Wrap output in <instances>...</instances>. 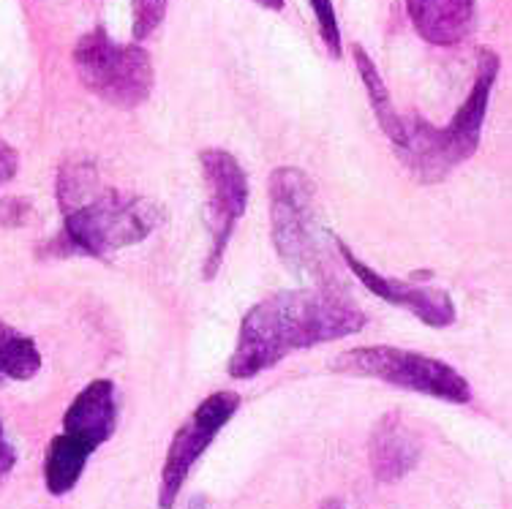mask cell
I'll return each instance as SVG.
<instances>
[{"instance_id": "11", "label": "cell", "mask_w": 512, "mask_h": 509, "mask_svg": "<svg viewBox=\"0 0 512 509\" xmlns=\"http://www.w3.org/2000/svg\"><path fill=\"white\" fill-rule=\"evenodd\" d=\"M406 11L414 30L428 44L455 47L461 44L474 25V0H406Z\"/></svg>"}, {"instance_id": "16", "label": "cell", "mask_w": 512, "mask_h": 509, "mask_svg": "<svg viewBox=\"0 0 512 509\" xmlns=\"http://www.w3.org/2000/svg\"><path fill=\"white\" fill-rule=\"evenodd\" d=\"M311 9H314L316 25H319V36L325 41L327 52L333 58H341V28H338V17H335L333 0H311Z\"/></svg>"}, {"instance_id": "21", "label": "cell", "mask_w": 512, "mask_h": 509, "mask_svg": "<svg viewBox=\"0 0 512 509\" xmlns=\"http://www.w3.org/2000/svg\"><path fill=\"white\" fill-rule=\"evenodd\" d=\"M322 509H346V507L338 499H330V501H325V507Z\"/></svg>"}, {"instance_id": "10", "label": "cell", "mask_w": 512, "mask_h": 509, "mask_svg": "<svg viewBox=\"0 0 512 509\" xmlns=\"http://www.w3.org/2000/svg\"><path fill=\"white\" fill-rule=\"evenodd\" d=\"M115 425H118V401H115V384L109 379L90 382L71 401L69 412L63 417V433L85 441L93 450H99L104 441H109Z\"/></svg>"}, {"instance_id": "2", "label": "cell", "mask_w": 512, "mask_h": 509, "mask_svg": "<svg viewBox=\"0 0 512 509\" xmlns=\"http://www.w3.org/2000/svg\"><path fill=\"white\" fill-rule=\"evenodd\" d=\"M58 202L66 221L63 240L74 254H115L142 243L161 224V210L153 202L101 186L90 164L60 169Z\"/></svg>"}, {"instance_id": "5", "label": "cell", "mask_w": 512, "mask_h": 509, "mask_svg": "<svg viewBox=\"0 0 512 509\" xmlns=\"http://www.w3.org/2000/svg\"><path fill=\"white\" fill-rule=\"evenodd\" d=\"M74 69L82 85L112 107L134 109L153 93L156 71L137 44H118L107 30H90L74 47Z\"/></svg>"}, {"instance_id": "4", "label": "cell", "mask_w": 512, "mask_h": 509, "mask_svg": "<svg viewBox=\"0 0 512 509\" xmlns=\"http://www.w3.org/2000/svg\"><path fill=\"white\" fill-rule=\"evenodd\" d=\"M270 194V232L281 262L300 278H322L325 243L316 216L314 183L303 169L278 167L267 183Z\"/></svg>"}, {"instance_id": "20", "label": "cell", "mask_w": 512, "mask_h": 509, "mask_svg": "<svg viewBox=\"0 0 512 509\" xmlns=\"http://www.w3.org/2000/svg\"><path fill=\"white\" fill-rule=\"evenodd\" d=\"M254 3L267 11H281L286 6V0H254Z\"/></svg>"}, {"instance_id": "3", "label": "cell", "mask_w": 512, "mask_h": 509, "mask_svg": "<svg viewBox=\"0 0 512 509\" xmlns=\"http://www.w3.org/2000/svg\"><path fill=\"white\" fill-rule=\"evenodd\" d=\"M496 74H499V55L491 49H483L472 90L461 109L455 112V118L450 120V126L436 128L425 120L404 118V134L393 147L404 161V167L412 169L417 180L439 183L458 164L477 153Z\"/></svg>"}, {"instance_id": "19", "label": "cell", "mask_w": 512, "mask_h": 509, "mask_svg": "<svg viewBox=\"0 0 512 509\" xmlns=\"http://www.w3.org/2000/svg\"><path fill=\"white\" fill-rule=\"evenodd\" d=\"M14 463H17V452H14V447H11L9 439H6L3 422H0V480L14 469Z\"/></svg>"}, {"instance_id": "17", "label": "cell", "mask_w": 512, "mask_h": 509, "mask_svg": "<svg viewBox=\"0 0 512 509\" xmlns=\"http://www.w3.org/2000/svg\"><path fill=\"white\" fill-rule=\"evenodd\" d=\"M134 11V39H148L167 14V0H131Z\"/></svg>"}, {"instance_id": "8", "label": "cell", "mask_w": 512, "mask_h": 509, "mask_svg": "<svg viewBox=\"0 0 512 509\" xmlns=\"http://www.w3.org/2000/svg\"><path fill=\"white\" fill-rule=\"evenodd\" d=\"M240 409V395L237 392H213L210 398L199 403L197 412L191 414L175 439L169 444L167 461L161 469V485H158V507L172 509L178 501V493L186 482L188 471L202 458V452L213 444L218 431L227 425Z\"/></svg>"}, {"instance_id": "7", "label": "cell", "mask_w": 512, "mask_h": 509, "mask_svg": "<svg viewBox=\"0 0 512 509\" xmlns=\"http://www.w3.org/2000/svg\"><path fill=\"white\" fill-rule=\"evenodd\" d=\"M199 167L205 180V221L210 232V251H207L202 275L210 281L221 270L229 240L235 235L240 218L246 216L248 177L240 161L221 147L202 150Z\"/></svg>"}, {"instance_id": "12", "label": "cell", "mask_w": 512, "mask_h": 509, "mask_svg": "<svg viewBox=\"0 0 512 509\" xmlns=\"http://www.w3.org/2000/svg\"><path fill=\"white\" fill-rule=\"evenodd\" d=\"M420 461V441L398 414H387L371 436V469L376 480L395 482L406 477Z\"/></svg>"}, {"instance_id": "14", "label": "cell", "mask_w": 512, "mask_h": 509, "mask_svg": "<svg viewBox=\"0 0 512 509\" xmlns=\"http://www.w3.org/2000/svg\"><path fill=\"white\" fill-rule=\"evenodd\" d=\"M352 55H355V66L357 71H360V79H363L365 90H368V98H371L376 120H379V126H382V131L387 134V139L395 145V142L401 139V134H404V118L395 112L393 101H390V90L384 85V79L382 74H379V69L374 66V60L368 58V52H365L360 44H355V47H352Z\"/></svg>"}, {"instance_id": "18", "label": "cell", "mask_w": 512, "mask_h": 509, "mask_svg": "<svg viewBox=\"0 0 512 509\" xmlns=\"http://www.w3.org/2000/svg\"><path fill=\"white\" fill-rule=\"evenodd\" d=\"M17 169H20V156H17V150L0 139V186H6L9 180H14Z\"/></svg>"}, {"instance_id": "9", "label": "cell", "mask_w": 512, "mask_h": 509, "mask_svg": "<svg viewBox=\"0 0 512 509\" xmlns=\"http://www.w3.org/2000/svg\"><path fill=\"white\" fill-rule=\"evenodd\" d=\"M338 254L346 262V267L357 275V281L374 292L376 297H382L387 303L406 308L409 314H414L428 327H450L455 322V303L450 292L444 289H431V286H417V284H404V281H395L390 275L376 273L374 267H368L355 256V251L346 243H341L338 237H333Z\"/></svg>"}, {"instance_id": "6", "label": "cell", "mask_w": 512, "mask_h": 509, "mask_svg": "<svg viewBox=\"0 0 512 509\" xmlns=\"http://www.w3.org/2000/svg\"><path fill=\"white\" fill-rule=\"evenodd\" d=\"M333 368L349 373V376L379 379L384 384L431 395V398L447 403L472 401V387L455 368L436 357H428V354L406 352V349H395V346L349 349L335 357Z\"/></svg>"}, {"instance_id": "13", "label": "cell", "mask_w": 512, "mask_h": 509, "mask_svg": "<svg viewBox=\"0 0 512 509\" xmlns=\"http://www.w3.org/2000/svg\"><path fill=\"white\" fill-rule=\"evenodd\" d=\"M93 452H96L93 447L74 439L69 433H60L50 441L47 461H44V482L52 496H63L77 485Z\"/></svg>"}, {"instance_id": "1", "label": "cell", "mask_w": 512, "mask_h": 509, "mask_svg": "<svg viewBox=\"0 0 512 509\" xmlns=\"http://www.w3.org/2000/svg\"><path fill=\"white\" fill-rule=\"evenodd\" d=\"M365 322L363 311L341 294L325 289L278 292L246 311L227 371L232 379H254L286 354L360 333Z\"/></svg>"}, {"instance_id": "15", "label": "cell", "mask_w": 512, "mask_h": 509, "mask_svg": "<svg viewBox=\"0 0 512 509\" xmlns=\"http://www.w3.org/2000/svg\"><path fill=\"white\" fill-rule=\"evenodd\" d=\"M41 368V354L28 335L14 330L11 324L0 322V382H28Z\"/></svg>"}]
</instances>
